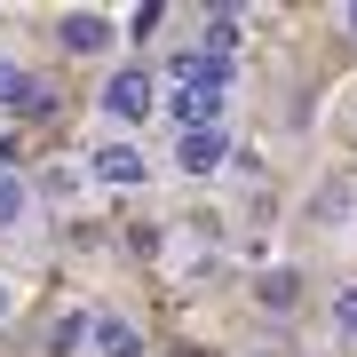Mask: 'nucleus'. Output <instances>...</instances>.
I'll return each mask as SVG.
<instances>
[{"mask_svg":"<svg viewBox=\"0 0 357 357\" xmlns=\"http://www.w3.org/2000/svg\"><path fill=\"white\" fill-rule=\"evenodd\" d=\"M151 112H159V72H151V64H112V72H103V88H96V119H103L112 135L151 128Z\"/></svg>","mask_w":357,"mask_h":357,"instance_id":"1","label":"nucleus"},{"mask_svg":"<svg viewBox=\"0 0 357 357\" xmlns=\"http://www.w3.org/2000/svg\"><path fill=\"white\" fill-rule=\"evenodd\" d=\"M88 183H103V191H143L151 183V151L135 135H103L88 151Z\"/></svg>","mask_w":357,"mask_h":357,"instance_id":"2","label":"nucleus"},{"mask_svg":"<svg viewBox=\"0 0 357 357\" xmlns=\"http://www.w3.org/2000/svg\"><path fill=\"white\" fill-rule=\"evenodd\" d=\"M56 48H64V56H112L119 48V24L103 8H64V16H56Z\"/></svg>","mask_w":357,"mask_h":357,"instance_id":"3","label":"nucleus"},{"mask_svg":"<svg viewBox=\"0 0 357 357\" xmlns=\"http://www.w3.org/2000/svg\"><path fill=\"white\" fill-rule=\"evenodd\" d=\"M159 112L175 119V135H199V128H222L230 96H215V88H167V96H159Z\"/></svg>","mask_w":357,"mask_h":357,"instance_id":"4","label":"nucleus"},{"mask_svg":"<svg viewBox=\"0 0 357 357\" xmlns=\"http://www.w3.org/2000/svg\"><path fill=\"white\" fill-rule=\"evenodd\" d=\"M88 349L96 357H151V342H143V326L128 318V310H96L88 318Z\"/></svg>","mask_w":357,"mask_h":357,"instance_id":"5","label":"nucleus"},{"mask_svg":"<svg viewBox=\"0 0 357 357\" xmlns=\"http://www.w3.org/2000/svg\"><path fill=\"white\" fill-rule=\"evenodd\" d=\"M230 56H206V48H183V56H167V88H215V96H230Z\"/></svg>","mask_w":357,"mask_h":357,"instance_id":"6","label":"nucleus"},{"mask_svg":"<svg viewBox=\"0 0 357 357\" xmlns=\"http://www.w3.org/2000/svg\"><path fill=\"white\" fill-rule=\"evenodd\" d=\"M222 159H230V135H222V128H199V135H175V175H191V183H206V175H222Z\"/></svg>","mask_w":357,"mask_h":357,"instance_id":"7","label":"nucleus"},{"mask_svg":"<svg viewBox=\"0 0 357 357\" xmlns=\"http://www.w3.org/2000/svg\"><path fill=\"white\" fill-rule=\"evenodd\" d=\"M255 310H262V318H294V310H302V270H294V262L262 270V278H255Z\"/></svg>","mask_w":357,"mask_h":357,"instance_id":"8","label":"nucleus"},{"mask_svg":"<svg viewBox=\"0 0 357 357\" xmlns=\"http://www.w3.org/2000/svg\"><path fill=\"white\" fill-rule=\"evenodd\" d=\"M32 215H40V191L16 167H0V238H16V230H32Z\"/></svg>","mask_w":357,"mask_h":357,"instance_id":"9","label":"nucleus"},{"mask_svg":"<svg viewBox=\"0 0 357 357\" xmlns=\"http://www.w3.org/2000/svg\"><path fill=\"white\" fill-rule=\"evenodd\" d=\"M40 103H48V88H40L16 56H0V112H40Z\"/></svg>","mask_w":357,"mask_h":357,"instance_id":"10","label":"nucleus"},{"mask_svg":"<svg viewBox=\"0 0 357 357\" xmlns=\"http://www.w3.org/2000/svg\"><path fill=\"white\" fill-rule=\"evenodd\" d=\"M326 326H333L342 349H357V278H342V286L326 294Z\"/></svg>","mask_w":357,"mask_h":357,"instance_id":"11","label":"nucleus"},{"mask_svg":"<svg viewBox=\"0 0 357 357\" xmlns=\"http://www.w3.org/2000/svg\"><path fill=\"white\" fill-rule=\"evenodd\" d=\"M199 48H206V56H230V48H238V8H206Z\"/></svg>","mask_w":357,"mask_h":357,"instance_id":"12","label":"nucleus"},{"mask_svg":"<svg viewBox=\"0 0 357 357\" xmlns=\"http://www.w3.org/2000/svg\"><path fill=\"white\" fill-rule=\"evenodd\" d=\"M349 206H357V191H349V183H326V191L310 199V222L326 230V215H349Z\"/></svg>","mask_w":357,"mask_h":357,"instance_id":"13","label":"nucleus"},{"mask_svg":"<svg viewBox=\"0 0 357 357\" xmlns=\"http://www.w3.org/2000/svg\"><path fill=\"white\" fill-rule=\"evenodd\" d=\"M16 310H24V286H16V278H8V270H0V326H8V318H16Z\"/></svg>","mask_w":357,"mask_h":357,"instance_id":"14","label":"nucleus"},{"mask_svg":"<svg viewBox=\"0 0 357 357\" xmlns=\"http://www.w3.org/2000/svg\"><path fill=\"white\" fill-rule=\"evenodd\" d=\"M342 32H349V40H357V8H342Z\"/></svg>","mask_w":357,"mask_h":357,"instance_id":"15","label":"nucleus"}]
</instances>
